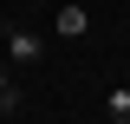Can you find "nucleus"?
<instances>
[{"label":"nucleus","mask_w":130,"mask_h":124,"mask_svg":"<svg viewBox=\"0 0 130 124\" xmlns=\"http://www.w3.org/2000/svg\"><path fill=\"white\" fill-rule=\"evenodd\" d=\"M85 26H91V13H85L78 0H65V7H59V33H65V39H78Z\"/></svg>","instance_id":"7ed1b4c3"},{"label":"nucleus","mask_w":130,"mask_h":124,"mask_svg":"<svg viewBox=\"0 0 130 124\" xmlns=\"http://www.w3.org/2000/svg\"><path fill=\"white\" fill-rule=\"evenodd\" d=\"M13 111H20V85H13V72L0 65V118H13Z\"/></svg>","instance_id":"20e7f679"},{"label":"nucleus","mask_w":130,"mask_h":124,"mask_svg":"<svg viewBox=\"0 0 130 124\" xmlns=\"http://www.w3.org/2000/svg\"><path fill=\"white\" fill-rule=\"evenodd\" d=\"M7 52H13V65H39L46 59V39L26 33V26H7Z\"/></svg>","instance_id":"f257e3e1"},{"label":"nucleus","mask_w":130,"mask_h":124,"mask_svg":"<svg viewBox=\"0 0 130 124\" xmlns=\"http://www.w3.org/2000/svg\"><path fill=\"white\" fill-rule=\"evenodd\" d=\"M104 118H111V124H130V78L104 92Z\"/></svg>","instance_id":"f03ea898"}]
</instances>
